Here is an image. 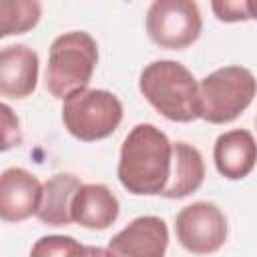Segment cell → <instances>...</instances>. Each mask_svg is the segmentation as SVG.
Here are the masks:
<instances>
[{
	"label": "cell",
	"instance_id": "6da1fadb",
	"mask_svg": "<svg viewBox=\"0 0 257 257\" xmlns=\"http://www.w3.org/2000/svg\"><path fill=\"white\" fill-rule=\"evenodd\" d=\"M173 171V143L151 122L137 124L120 147L116 175L133 195H163Z\"/></svg>",
	"mask_w": 257,
	"mask_h": 257
},
{
	"label": "cell",
	"instance_id": "7a4b0ae2",
	"mask_svg": "<svg viewBox=\"0 0 257 257\" xmlns=\"http://www.w3.org/2000/svg\"><path fill=\"white\" fill-rule=\"evenodd\" d=\"M141 94L165 118L191 122L199 118V82L177 60H155L139 76Z\"/></svg>",
	"mask_w": 257,
	"mask_h": 257
},
{
	"label": "cell",
	"instance_id": "3957f363",
	"mask_svg": "<svg viewBox=\"0 0 257 257\" xmlns=\"http://www.w3.org/2000/svg\"><path fill=\"white\" fill-rule=\"evenodd\" d=\"M98 62L96 40L84 30L56 36L48 50L46 88L52 96L66 100L70 94L88 88Z\"/></svg>",
	"mask_w": 257,
	"mask_h": 257
},
{
	"label": "cell",
	"instance_id": "277c9868",
	"mask_svg": "<svg viewBox=\"0 0 257 257\" xmlns=\"http://www.w3.org/2000/svg\"><path fill=\"white\" fill-rule=\"evenodd\" d=\"M257 80L249 68L223 66L199 82V118L211 124L235 120L255 98Z\"/></svg>",
	"mask_w": 257,
	"mask_h": 257
},
{
	"label": "cell",
	"instance_id": "5b68a950",
	"mask_svg": "<svg viewBox=\"0 0 257 257\" xmlns=\"http://www.w3.org/2000/svg\"><path fill=\"white\" fill-rule=\"evenodd\" d=\"M122 120L120 100L100 88H84L70 94L62 104V122L66 131L84 143L110 137Z\"/></svg>",
	"mask_w": 257,
	"mask_h": 257
},
{
	"label": "cell",
	"instance_id": "8992f818",
	"mask_svg": "<svg viewBox=\"0 0 257 257\" xmlns=\"http://www.w3.org/2000/svg\"><path fill=\"white\" fill-rule=\"evenodd\" d=\"M201 28V12L193 0H155L147 10V34L161 48L183 50L199 38Z\"/></svg>",
	"mask_w": 257,
	"mask_h": 257
},
{
	"label": "cell",
	"instance_id": "52a82bcc",
	"mask_svg": "<svg viewBox=\"0 0 257 257\" xmlns=\"http://www.w3.org/2000/svg\"><path fill=\"white\" fill-rule=\"evenodd\" d=\"M175 233L189 253L209 255L219 251L227 239V217L215 203L195 201L177 213Z\"/></svg>",
	"mask_w": 257,
	"mask_h": 257
},
{
	"label": "cell",
	"instance_id": "ba28073f",
	"mask_svg": "<svg viewBox=\"0 0 257 257\" xmlns=\"http://www.w3.org/2000/svg\"><path fill=\"white\" fill-rule=\"evenodd\" d=\"M169 229L161 217L143 215L133 219L108 241L110 257H165Z\"/></svg>",
	"mask_w": 257,
	"mask_h": 257
},
{
	"label": "cell",
	"instance_id": "9c48e42d",
	"mask_svg": "<svg viewBox=\"0 0 257 257\" xmlns=\"http://www.w3.org/2000/svg\"><path fill=\"white\" fill-rule=\"evenodd\" d=\"M42 197L40 181L20 167L0 175V217L6 223H20L36 215Z\"/></svg>",
	"mask_w": 257,
	"mask_h": 257
},
{
	"label": "cell",
	"instance_id": "30bf717a",
	"mask_svg": "<svg viewBox=\"0 0 257 257\" xmlns=\"http://www.w3.org/2000/svg\"><path fill=\"white\" fill-rule=\"evenodd\" d=\"M38 82V54L26 44H10L0 52V94L26 98Z\"/></svg>",
	"mask_w": 257,
	"mask_h": 257
},
{
	"label": "cell",
	"instance_id": "8fae6325",
	"mask_svg": "<svg viewBox=\"0 0 257 257\" xmlns=\"http://www.w3.org/2000/svg\"><path fill=\"white\" fill-rule=\"evenodd\" d=\"M213 161L217 171L231 181L245 179L257 165V143L245 128H233L215 141Z\"/></svg>",
	"mask_w": 257,
	"mask_h": 257
},
{
	"label": "cell",
	"instance_id": "7c38bea8",
	"mask_svg": "<svg viewBox=\"0 0 257 257\" xmlns=\"http://www.w3.org/2000/svg\"><path fill=\"white\" fill-rule=\"evenodd\" d=\"M120 205L106 185L88 183L78 189L72 201V223L84 229H106L118 217Z\"/></svg>",
	"mask_w": 257,
	"mask_h": 257
},
{
	"label": "cell",
	"instance_id": "4fadbf2b",
	"mask_svg": "<svg viewBox=\"0 0 257 257\" xmlns=\"http://www.w3.org/2000/svg\"><path fill=\"white\" fill-rule=\"evenodd\" d=\"M82 183L68 173H58L42 185V197L36 217L44 225L64 227L72 223V201Z\"/></svg>",
	"mask_w": 257,
	"mask_h": 257
},
{
	"label": "cell",
	"instance_id": "5bb4252c",
	"mask_svg": "<svg viewBox=\"0 0 257 257\" xmlns=\"http://www.w3.org/2000/svg\"><path fill=\"white\" fill-rule=\"evenodd\" d=\"M205 179V163L201 153L183 141L173 143V171L167 189L161 197L165 199H183L195 193Z\"/></svg>",
	"mask_w": 257,
	"mask_h": 257
},
{
	"label": "cell",
	"instance_id": "9a60e30c",
	"mask_svg": "<svg viewBox=\"0 0 257 257\" xmlns=\"http://www.w3.org/2000/svg\"><path fill=\"white\" fill-rule=\"evenodd\" d=\"M42 6L36 0H2L0 2V36L24 34L40 20Z\"/></svg>",
	"mask_w": 257,
	"mask_h": 257
},
{
	"label": "cell",
	"instance_id": "2e32d148",
	"mask_svg": "<svg viewBox=\"0 0 257 257\" xmlns=\"http://www.w3.org/2000/svg\"><path fill=\"white\" fill-rule=\"evenodd\" d=\"M82 253L84 245L70 235H44L30 249V257H82Z\"/></svg>",
	"mask_w": 257,
	"mask_h": 257
},
{
	"label": "cell",
	"instance_id": "e0dca14e",
	"mask_svg": "<svg viewBox=\"0 0 257 257\" xmlns=\"http://www.w3.org/2000/svg\"><path fill=\"white\" fill-rule=\"evenodd\" d=\"M211 8L215 12V16L221 22H241V20H249V6L247 0H237V2H229V0H215L211 2Z\"/></svg>",
	"mask_w": 257,
	"mask_h": 257
},
{
	"label": "cell",
	"instance_id": "ac0fdd59",
	"mask_svg": "<svg viewBox=\"0 0 257 257\" xmlns=\"http://www.w3.org/2000/svg\"><path fill=\"white\" fill-rule=\"evenodd\" d=\"M2 120H4V133H2V151H8L10 147H18L22 143V135L18 128V118L12 114V108L8 104H2Z\"/></svg>",
	"mask_w": 257,
	"mask_h": 257
},
{
	"label": "cell",
	"instance_id": "d6986e66",
	"mask_svg": "<svg viewBox=\"0 0 257 257\" xmlns=\"http://www.w3.org/2000/svg\"><path fill=\"white\" fill-rule=\"evenodd\" d=\"M82 257H110L106 249L102 247H94V245H84V253Z\"/></svg>",
	"mask_w": 257,
	"mask_h": 257
},
{
	"label": "cell",
	"instance_id": "ffe728a7",
	"mask_svg": "<svg viewBox=\"0 0 257 257\" xmlns=\"http://www.w3.org/2000/svg\"><path fill=\"white\" fill-rule=\"evenodd\" d=\"M247 6H249V14H251V18L257 20V0H247Z\"/></svg>",
	"mask_w": 257,
	"mask_h": 257
}]
</instances>
